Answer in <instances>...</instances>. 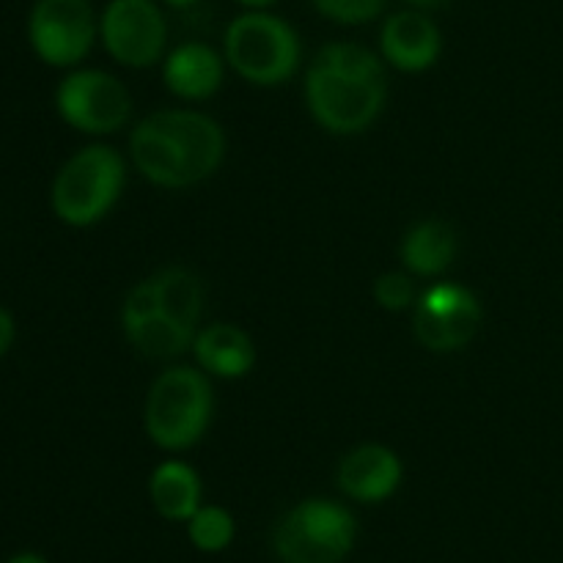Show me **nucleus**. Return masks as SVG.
<instances>
[{
	"label": "nucleus",
	"mask_w": 563,
	"mask_h": 563,
	"mask_svg": "<svg viewBox=\"0 0 563 563\" xmlns=\"http://www.w3.org/2000/svg\"><path fill=\"white\" fill-rule=\"evenodd\" d=\"M388 75L377 53L355 42L324 44L306 71V104L333 135H357L379 119Z\"/></svg>",
	"instance_id": "obj_1"
},
{
	"label": "nucleus",
	"mask_w": 563,
	"mask_h": 563,
	"mask_svg": "<svg viewBox=\"0 0 563 563\" xmlns=\"http://www.w3.org/2000/svg\"><path fill=\"white\" fill-rule=\"evenodd\" d=\"M212 416L214 390L207 372L176 366L165 368L148 388L143 429L157 449L179 454L201 443Z\"/></svg>",
	"instance_id": "obj_2"
},
{
	"label": "nucleus",
	"mask_w": 563,
	"mask_h": 563,
	"mask_svg": "<svg viewBox=\"0 0 563 563\" xmlns=\"http://www.w3.org/2000/svg\"><path fill=\"white\" fill-rule=\"evenodd\" d=\"M126 181V163L115 148L93 143L71 154L49 187V207L60 223L88 229L108 218Z\"/></svg>",
	"instance_id": "obj_3"
},
{
	"label": "nucleus",
	"mask_w": 563,
	"mask_h": 563,
	"mask_svg": "<svg viewBox=\"0 0 563 563\" xmlns=\"http://www.w3.org/2000/svg\"><path fill=\"white\" fill-rule=\"evenodd\" d=\"M300 36L278 14L242 11L229 22L223 36V58L242 80L273 88L291 80L300 69Z\"/></svg>",
	"instance_id": "obj_4"
},
{
	"label": "nucleus",
	"mask_w": 563,
	"mask_h": 563,
	"mask_svg": "<svg viewBox=\"0 0 563 563\" xmlns=\"http://www.w3.org/2000/svg\"><path fill=\"white\" fill-rule=\"evenodd\" d=\"M355 537L357 522L346 506L311 498L280 517L273 548L284 563H341L355 548Z\"/></svg>",
	"instance_id": "obj_5"
},
{
	"label": "nucleus",
	"mask_w": 563,
	"mask_h": 563,
	"mask_svg": "<svg viewBox=\"0 0 563 563\" xmlns=\"http://www.w3.org/2000/svg\"><path fill=\"white\" fill-rule=\"evenodd\" d=\"M99 16L91 0H36L27 14V42L42 64L71 69L91 53Z\"/></svg>",
	"instance_id": "obj_6"
},
{
	"label": "nucleus",
	"mask_w": 563,
	"mask_h": 563,
	"mask_svg": "<svg viewBox=\"0 0 563 563\" xmlns=\"http://www.w3.org/2000/svg\"><path fill=\"white\" fill-rule=\"evenodd\" d=\"M60 121L86 135L119 132L132 115V97L124 82L102 69H75L55 88Z\"/></svg>",
	"instance_id": "obj_7"
},
{
	"label": "nucleus",
	"mask_w": 563,
	"mask_h": 563,
	"mask_svg": "<svg viewBox=\"0 0 563 563\" xmlns=\"http://www.w3.org/2000/svg\"><path fill=\"white\" fill-rule=\"evenodd\" d=\"M99 38L115 64L148 69L165 58L168 20L159 0H110L99 14Z\"/></svg>",
	"instance_id": "obj_8"
},
{
	"label": "nucleus",
	"mask_w": 563,
	"mask_h": 563,
	"mask_svg": "<svg viewBox=\"0 0 563 563\" xmlns=\"http://www.w3.org/2000/svg\"><path fill=\"white\" fill-rule=\"evenodd\" d=\"M484 308L467 286L438 284L412 306V333L432 352H460L478 335Z\"/></svg>",
	"instance_id": "obj_9"
},
{
	"label": "nucleus",
	"mask_w": 563,
	"mask_h": 563,
	"mask_svg": "<svg viewBox=\"0 0 563 563\" xmlns=\"http://www.w3.org/2000/svg\"><path fill=\"white\" fill-rule=\"evenodd\" d=\"M379 49L383 60L394 69L418 75L438 64L443 53V33L432 16L423 14V9L396 11L379 31Z\"/></svg>",
	"instance_id": "obj_10"
},
{
	"label": "nucleus",
	"mask_w": 563,
	"mask_h": 563,
	"mask_svg": "<svg viewBox=\"0 0 563 563\" xmlns=\"http://www.w3.org/2000/svg\"><path fill=\"white\" fill-rule=\"evenodd\" d=\"M130 159L137 174L146 181H152L154 187L185 190V187L196 185L190 174V165L185 159V152H181L176 137L168 132V126L159 121L157 113L143 119L132 130Z\"/></svg>",
	"instance_id": "obj_11"
},
{
	"label": "nucleus",
	"mask_w": 563,
	"mask_h": 563,
	"mask_svg": "<svg viewBox=\"0 0 563 563\" xmlns=\"http://www.w3.org/2000/svg\"><path fill=\"white\" fill-rule=\"evenodd\" d=\"M405 467L388 445L363 443L339 465V489L357 504H383L399 489Z\"/></svg>",
	"instance_id": "obj_12"
},
{
	"label": "nucleus",
	"mask_w": 563,
	"mask_h": 563,
	"mask_svg": "<svg viewBox=\"0 0 563 563\" xmlns=\"http://www.w3.org/2000/svg\"><path fill=\"white\" fill-rule=\"evenodd\" d=\"M225 58L203 42L176 44L163 58V80L174 97L203 102L223 86Z\"/></svg>",
	"instance_id": "obj_13"
},
{
	"label": "nucleus",
	"mask_w": 563,
	"mask_h": 563,
	"mask_svg": "<svg viewBox=\"0 0 563 563\" xmlns=\"http://www.w3.org/2000/svg\"><path fill=\"white\" fill-rule=\"evenodd\" d=\"M159 121L168 126L170 135L185 152L187 165H190L192 181H203L223 165L225 159V132L212 115L198 113V110H159Z\"/></svg>",
	"instance_id": "obj_14"
},
{
	"label": "nucleus",
	"mask_w": 563,
	"mask_h": 563,
	"mask_svg": "<svg viewBox=\"0 0 563 563\" xmlns=\"http://www.w3.org/2000/svg\"><path fill=\"white\" fill-rule=\"evenodd\" d=\"M192 352L201 372L218 379L247 377L256 366V346L251 335L231 322L207 324L196 333Z\"/></svg>",
	"instance_id": "obj_15"
},
{
	"label": "nucleus",
	"mask_w": 563,
	"mask_h": 563,
	"mask_svg": "<svg viewBox=\"0 0 563 563\" xmlns=\"http://www.w3.org/2000/svg\"><path fill=\"white\" fill-rule=\"evenodd\" d=\"M148 498L159 517L187 522L201 509V478L187 462L168 460L154 467L148 478Z\"/></svg>",
	"instance_id": "obj_16"
},
{
	"label": "nucleus",
	"mask_w": 563,
	"mask_h": 563,
	"mask_svg": "<svg viewBox=\"0 0 563 563\" xmlns=\"http://www.w3.org/2000/svg\"><path fill=\"white\" fill-rule=\"evenodd\" d=\"M456 247H460V240H456L454 225L445 220H421L407 231L401 242V262L410 275L432 278V275H443L454 264Z\"/></svg>",
	"instance_id": "obj_17"
},
{
	"label": "nucleus",
	"mask_w": 563,
	"mask_h": 563,
	"mask_svg": "<svg viewBox=\"0 0 563 563\" xmlns=\"http://www.w3.org/2000/svg\"><path fill=\"white\" fill-rule=\"evenodd\" d=\"M154 289H157L159 313L181 328L198 330L203 313V284L196 273L187 267H165L152 275Z\"/></svg>",
	"instance_id": "obj_18"
},
{
	"label": "nucleus",
	"mask_w": 563,
	"mask_h": 563,
	"mask_svg": "<svg viewBox=\"0 0 563 563\" xmlns=\"http://www.w3.org/2000/svg\"><path fill=\"white\" fill-rule=\"evenodd\" d=\"M196 333L198 330L181 328V324L165 319L163 313L146 319V322L132 324V328H124L126 341L143 357H152V361H170V357L185 355L187 350H192Z\"/></svg>",
	"instance_id": "obj_19"
},
{
	"label": "nucleus",
	"mask_w": 563,
	"mask_h": 563,
	"mask_svg": "<svg viewBox=\"0 0 563 563\" xmlns=\"http://www.w3.org/2000/svg\"><path fill=\"white\" fill-rule=\"evenodd\" d=\"M234 517L220 506H201L187 520V537L201 553H220L234 542Z\"/></svg>",
	"instance_id": "obj_20"
},
{
	"label": "nucleus",
	"mask_w": 563,
	"mask_h": 563,
	"mask_svg": "<svg viewBox=\"0 0 563 563\" xmlns=\"http://www.w3.org/2000/svg\"><path fill=\"white\" fill-rule=\"evenodd\" d=\"M388 0H311L313 9L339 25H366L385 11Z\"/></svg>",
	"instance_id": "obj_21"
},
{
	"label": "nucleus",
	"mask_w": 563,
	"mask_h": 563,
	"mask_svg": "<svg viewBox=\"0 0 563 563\" xmlns=\"http://www.w3.org/2000/svg\"><path fill=\"white\" fill-rule=\"evenodd\" d=\"M374 300L385 311H407L418 300L416 280L410 273H383L374 280Z\"/></svg>",
	"instance_id": "obj_22"
},
{
	"label": "nucleus",
	"mask_w": 563,
	"mask_h": 563,
	"mask_svg": "<svg viewBox=\"0 0 563 563\" xmlns=\"http://www.w3.org/2000/svg\"><path fill=\"white\" fill-rule=\"evenodd\" d=\"M14 339H16L14 317H11L9 308L0 306V357H3L11 346H14Z\"/></svg>",
	"instance_id": "obj_23"
},
{
	"label": "nucleus",
	"mask_w": 563,
	"mask_h": 563,
	"mask_svg": "<svg viewBox=\"0 0 563 563\" xmlns=\"http://www.w3.org/2000/svg\"><path fill=\"white\" fill-rule=\"evenodd\" d=\"M236 3L245 5V11H264L278 3V0H236Z\"/></svg>",
	"instance_id": "obj_24"
},
{
	"label": "nucleus",
	"mask_w": 563,
	"mask_h": 563,
	"mask_svg": "<svg viewBox=\"0 0 563 563\" xmlns=\"http://www.w3.org/2000/svg\"><path fill=\"white\" fill-rule=\"evenodd\" d=\"M407 3H410L412 9H423V11H429V9H440V5L451 3V0H407Z\"/></svg>",
	"instance_id": "obj_25"
},
{
	"label": "nucleus",
	"mask_w": 563,
	"mask_h": 563,
	"mask_svg": "<svg viewBox=\"0 0 563 563\" xmlns=\"http://www.w3.org/2000/svg\"><path fill=\"white\" fill-rule=\"evenodd\" d=\"M159 3L168 5V9H174V11H185V9H192L198 0H159Z\"/></svg>",
	"instance_id": "obj_26"
},
{
	"label": "nucleus",
	"mask_w": 563,
	"mask_h": 563,
	"mask_svg": "<svg viewBox=\"0 0 563 563\" xmlns=\"http://www.w3.org/2000/svg\"><path fill=\"white\" fill-rule=\"evenodd\" d=\"M9 563H47V561L36 553H20V555H14Z\"/></svg>",
	"instance_id": "obj_27"
}]
</instances>
